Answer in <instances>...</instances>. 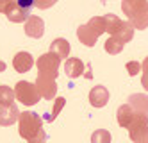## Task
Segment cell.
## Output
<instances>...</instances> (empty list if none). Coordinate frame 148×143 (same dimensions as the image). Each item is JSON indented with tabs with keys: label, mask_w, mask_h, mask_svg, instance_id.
<instances>
[{
	"label": "cell",
	"mask_w": 148,
	"mask_h": 143,
	"mask_svg": "<svg viewBox=\"0 0 148 143\" xmlns=\"http://www.w3.org/2000/svg\"><path fill=\"white\" fill-rule=\"evenodd\" d=\"M121 9L134 29L143 30L148 27V2H145V0H123Z\"/></svg>",
	"instance_id": "1"
},
{
	"label": "cell",
	"mask_w": 148,
	"mask_h": 143,
	"mask_svg": "<svg viewBox=\"0 0 148 143\" xmlns=\"http://www.w3.org/2000/svg\"><path fill=\"white\" fill-rule=\"evenodd\" d=\"M105 32V21L103 16H93L86 25H80L77 29V38L82 45L86 47H95L98 36H102Z\"/></svg>",
	"instance_id": "2"
},
{
	"label": "cell",
	"mask_w": 148,
	"mask_h": 143,
	"mask_svg": "<svg viewBox=\"0 0 148 143\" xmlns=\"http://www.w3.org/2000/svg\"><path fill=\"white\" fill-rule=\"evenodd\" d=\"M41 131H43V118L38 113L32 111H23L20 113L18 118V133L22 138H25L27 141H30L32 138H36Z\"/></svg>",
	"instance_id": "3"
},
{
	"label": "cell",
	"mask_w": 148,
	"mask_h": 143,
	"mask_svg": "<svg viewBox=\"0 0 148 143\" xmlns=\"http://www.w3.org/2000/svg\"><path fill=\"white\" fill-rule=\"evenodd\" d=\"M36 4L34 2H0V13H4L9 21L22 23L30 18V9Z\"/></svg>",
	"instance_id": "4"
},
{
	"label": "cell",
	"mask_w": 148,
	"mask_h": 143,
	"mask_svg": "<svg viewBox=\"0 0 148 143\" xmlns=\"http://www.w3.org/2000/svg\"><path fill=\"white\" fill-rule=\"evenodd\" d=\"M14 95L23 106H36L41 100V95L38 91L36 84L29 82V81H20L14 86Z\"/></svg>",
	"instance_id": "5"
},
{
	"label": "cell",
	"mask_w": 148,
	"mask_h": 143,
	"mask_svg": "<svg viewBox=\"0 0 148 143\" xmlns=\"http://www.w3.org/2000/svg\"><path fill=\"white\" fill-rule=\"evenodd\" d=\"M38 66V75H45V77H52L56 79L59 75V66H61V59L52 52H47L43 56H39V59L36 61Z\"/></svg>",
	"instance_id": "6"
},
{
	"label": "cell",
	"mask_w": 148,
	"mask_h": 143,
	"mask_svg": "<svg viewBox=\"0 0 148 143\" xmlns=\"http://www.w3.org/2000/svg\"><path fill=\"white\" fill-rule=\"evenodd\" d=\"M129 136L134 143H139L141 140L148 138V115L137 113L134 115V120L129 125Z\"/></svg>",
	"instance_id": "7"
},
{
	"label": "cell",
	"mask_w": 148,
	"mask_h": 143,
	"mask_svg": "<svg viewBox=\"0 0 148 143\" xmlns=\"http://www.w3.org/2000/svg\"><path fill=\"white\" fill-rule=\"evenodd\" d=\"M36 88L39 95L47 98V100H52V98L56 97L57 93V84H56V79H52V77H45V75H38L36 77Z\"/></svg>",
	"instance_id": "8"
},
{
	"label": "cell",
	"mask_w": 148,
	"mask_h": 143,
	"mask_svg": "<svg viewBox=\"0 0 148 143\" xmlns=\"http://www.w3.org/2000/svg\"><path fill=\"white\" fill-rule=\"evenodd\" d=\"M25 34L29 36V38H34V39H38V38H41L45 34V21L41 20L39 16H30L27 21H25Z\"/></svg>",
	"instance_id": "9"
},
{
	"label": "cell",
	"mask_w": 148,
	"mask_h": 143,
	"mask_svg": "<svg viewBox=\"0 0 148 143\" xmlns=\"http://www.w3.org/2000/svg\"><path fill=\"white\" fill-rule=\"evenodd\" d=\"M89 102L93 107H103L109 102V91L105 86H95L89 91Z\"/></svg>",
	"instance_id": "10"
},
{
	"label": "cell",
	"mask_w": 148,
	"mask_h": 143,
	"mask_svg": "<svg viewBox=\"0 0 148 143\" xmlns=\"http://www.w3.org/2000/svg\"><path fill=\"white\" fill-rule=\"evenodd\" d=\"M84 70H86V64L79 57H68L64 61V73L70 79H77V77L84 75Z\"/></svg>",
	"instance_id": "11"
},
{
	"label": "cell",
	"mask_w": 148,
	"mask_h": 143,
	"mask_svg": "<svg viewBox=\"0 0 148 143\" xmlns=\"http://www.w3.org/2000/svg\"><path fill=\"white\" fill-rule=\"evenodd\" d=\"M13 66H14L16 72L25 73L34 66V59H32V56H30L29 52H18L13 57Z\"/></svg>",
	"instance_id": "12"
},
{
	"label": "cell",
	"mask_w": 148,
	"mask_h": 143,
	"mask_svg": "<svg viewBox=\"0 0 148 143\" xmlns=\"http://www.w3.org/2000/svg\"><path fill=\"white\" fill-rule=\"evenodd\" d=\"M20 118V111L18 107L13 104V106H0V125H13L16 120Z\"/></svg>",
	"instance_id": "13"
},
{
	"label": "cell",
	"mask_w": 148,
	"mask_h": 143,
	"mask_svg": "<svg viewBox=\"0 0 148 143\" xmlns=\"http://www.w3.org/2000/svg\"><path fill=\"white\" fill-rule=\"evenodd\" d=\"M134 115H136V111H134V109H132L129 104H123V106H120V107H118V111H116V120H118L120 127H123V129H129L130 122L134 120Z\"/></svg>",
	"instance_id": "14"
},
{
	"label": "cell",
	"mask_w": 148,
	"mask_h": 143,
	"mask_svg": "<svg viewBox=\"0 0 148 143\" xmlns=\"http://www.w3.org/2000/svg\"><path fill=\"white\" fill-rule=\"evenodd\" d=\"M129 106L137 113L148 115V95L145 93H134L129 97Z\"/></svg>",
	"instance_id": "15"
},
{
	"label": "cell",
	"mask_w": 148,
	"mask_h": 143,
	"mask_svg": "<svg viewBox=\"0 0 148 143\" xmlns=\"http://www.w3.org/2000/svg\"><path fill=\"white\" fill-rule=\"evenodd\" d=\"M70 43L64 39V38H57L52 41V45H50V52L52 54H56V56L62 61V59H66L70 56Z\"/></svg>",
	"instance_id": "16"
},
{
	"label": "cell",
	"mask_w": 148,
	"mask_h": 143,
	"mask_svg": "<svg viewBox=\"0 0 148 143\" xmlns=\"http://www.w3.org/2000/svg\"><path fill=\"white\" fill-rule=\"evenodd\" d=\"M103 21H105V32H109L111 36H116L123 29V25H125V21L120 20L116 15H105Z\"/></svg>",
	"instance_id": "17"
},
{
	"label": "cell",
	"mask_w": 148,
	"mask_h": 143,
	"mask_svg": "<svg viewBox=\"0 0 148 143\" xmlns=\"http://www.w3.org/2000/svg\"><path fill=\"white\" fill-rule=\"evenodd\" d=\"M14 90H11L9 86H0V106H13L14 100Z\"/></svg>",
	"instance_id": "18"
},
{
	"label": "cell",
	"mask_w": 148,
	"mask_h": 143,
	"mask_svg": "<svg viewBox=\"0 0 148 143\" xmlns=\"http://www.w3.org/2000/svg\"><path fill=\"white\" fill-rule=\"evenodd\" d=\"M64 104H66V98H62V97H59V98H56V104H54V109H52V113L50 115H45L43 116V120L45 122H54V120L57 118V115L61 113V109L64 107Z\"/></svg>",
	"instance_id": "19"
},
{
	"label": "cell",
	"mask_w": 148,
	"mask_h": 143,
	"mask_svg": "<svg viewBox=\"0 0 148 143\" xmlns=\"http://www.w3.org/2000/svg\"><path fill=\"white\" fill-rule=\"evenodd\" d=\"M105 52H109V54H112V56H116V54H120L121 50H123V43L121 41H118L116 38H109L107 41H105Z\"/></svg>",
	"instance_id": "20"
},
{
	"label": "cell",
	"mask_w": 148,
	"mask_h": 143,
	"mask_svg": "<svg viewBox=\"0 0 148 143\" xmlns=\"http://www.w3.org/2000/svg\"><path fill=\"white\" fill-rule=\"evenodd\" d=\"M91 143H111V133L107 129H98L91 134Z\"/></svg>",
	"instance_id": "21"
},
{
	"label": "cell",
	"mask_w": 148,
	"mask_h": 143,
	"mask_svg": "<svg viewBox=\"0 0 148 143\" xmlns=\"http://www.w3.org/2000/svg\"><path fill=\"white\" fill-rule=\"evenodd\" d=\"M141 72H143V75H141V86L148 91V57H145V61L141 63Z\"/></svg>",
	"instance_id": "22"
},
{
	"label": "cell",
	"mask_w": 148,
	"mask_h": 143,
	"mask_svg": "<svg viewBox=\"0 0 148 143\" xmlns=\"http://www.w3.org/2000/svg\"><path fill=\"white\" fill-rule=\"evenodd\" d=\"M125 68H127V73H129L130 77H134V75H137V73L141 72V64L137 63V61H129Z\"/></svg>",
	"instance_id": "23"
},
{
	"label": "cell",
	"mask_w": 148,
	"mask_h": 143,
	"mask_svg": "<svg viewBox=\"0 0 148 143\" xmlns=\"http://www.w3.org/2000/svg\"><path fill=\"white\" fill-rule=\"evenodd\" d=\"M47 133H45V131H41V133L36 136V138H32V140H30L29 143H47Z\"/></svg>",
	"instance_id": "24"
},
{
	"label": "cell",
	"mask_w": 148,
	"mask_h": 143,
	"mask_svg": "<svg viewBox=\"0 0 148 143\" xmlns=\"http://www.w3.org/2000/svg\"><path fill=\"white\" fill-rule=\"evenodd\" d=\"M2 72H5V63L0 61V73H2Z\"/></svg>",
	"instance_id": "25"
},
{
	"label": "cell",
	"mask_w": 148,
	"mask_h": 143,
	"mask_svg": "<svg viewBox=\"0 0 148 143\" xmlns=\"http://www.w3.org/2000/svg\"><path fill=\"white\" fill-rule=\"evenodd\" d=\"M139 143H148V138H145V140H141Z\"/></svg>",
	"instance_id": "26"
}]
</instances>
